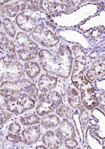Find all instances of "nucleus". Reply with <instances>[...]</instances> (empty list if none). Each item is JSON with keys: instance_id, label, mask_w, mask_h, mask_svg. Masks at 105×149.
Wrapping results in <instances>:
<instances>
[{"instance_id": "f257e3e1", "label": "nucleus", "mask_w": 105, "mask_h": 149, "mask_svg": "<svg viewBox=\"0 0 105 149\" xmlns=\"http://www.w3.org/2000/svg\"><path fill=\"white\" fill-rule=\"evenodd\" d=\"M38 59L46 72L64 78L70 76L73 58L67 45H60L53 51L41 49L38 54Z\"/></svg>"}, {"instance_id": "f03ea898", "label": "nucleus", "mask_w": 105, "mask_h": 149, "mask_svg": "<svg viewBox=\"0 0 105 149\" xmlns=\"http://www.w3.org/2000/svg\"><path fill=\"white\" fill-rule=\"evenodd\" d=\"M19 60L24 63L34 61L38 58L39 46L30 36L19 29L13 40Z\"/></svg>"}, {"instance_id": "7ed1b4c3", "label": "nucleus", "mask_w": 105, "mask_h": 149, "mask_svg": "<svg viewBox=\"0 0 105 149\" xmlns=\"http://www.w3.org/2000/svg\"><path fill=\"white\" fill-rule=\"evenodd\" d=\"M36 100L26 93L6 99L0 97V103L4 108L18 116L28 113L35 108Z\"/></svg>"}, {"instance_id": "20e7f679", "label": "nucleus", "mask_w": 105, "mask_h": 149, "mask_svg": "<svg viewBox=\"0 0 105 149\" xmlns=\"http://www.w3.org/2000/svg\"><path fill=\"white\" fill-rule=\"evenodd\" d=\"M29 35L35 42L46 48L54 47L60 42L58 37L43 22L38 24Z\"/></svg>"}, {"instance_id": "39448f33", "label": "nucleus", "mask_w": 105, "mask_h": 149, "mask_svg": "<svg viewBox=\"0 0 105 149\" xmlns=\"http://www.w3.org/2000/svg\"><path fill=\"white\" fill-rule=\"evenodd\" d=\"M33 82L27 78L15 81L4 80L0 85V97L6 99L17 96L22 93H27Z\"/></svg>"}, {"instance_id": "423d86ee", "label": "nucleus", "mask_w": 105, "mask_h": 149, "mask_svg": "<svg viewBox=\"0 0 105 149\" xmlns=\"http://www.w3.org/2000/svg\"><path fill=\"white\" fill-rule=\"evenodd\" d=\"M72 51L74 55V61L73 67L72 69V81L74 86L79 88L87 64V56L84 51L77 45L73 46Z\"/></svg>"}, {"instance_id": "0eeeda50", "label": "nucleus", "mask_w": 105, "mask_h": 149, "mask_svg": "<svg viewBox=\"0 0 105 149\" xmlns=\"http://www.w3.org/2000/svg\"><path fill=\"white\" fill-rule=\"evenodd\" d=\"M39 12L25 11L19 12L15 18L17 29L30 34L34 28L40 22Z\"/></svg>"}, {"instance_id": "6e6552de", "label": "nucleus", "mask_w": 105, "mask_h": 149, "mask_svg": "<svg viewBox=\"0 0 105 149\" xmlns=\"http://www.w3.org/2000/svg\"><path fill=\"white\" fill-rule=\"evenodd\" d=\"M4 71V80L6 81H15L26 78L23 63L19 60L6 61Z\"/></svg>"}, {"instance_id": "1a4fd4ad", "label": "nucleus", "mask_w": 105, "mask_h": 149, "mask_svg": "<svg viewBox=\"0 0 105 149\" xmlns=\"http://www.w3.org/2000/svg\"><path fill=\"white\" fill-rule=\"evenodd\" d=\"M1 57L6 61L19 60L14 41L0 29V58Z\"/></svg>"}, {"instance_id": "9d476101", "label": "nucleus", "mask_w": 105, "mask_h": 149, "mask_svg": "<svg viewBox=\"0 0 105 149\" xmlns=\"http://www.w3.org/2000/svg\"><path fill=\"white\" fill-rule=\"evenodd\" d=\"M25 146H31L37 143L42 135L41 129L37 125L24 127L20 134Z\"/></svg>"}, {"instance_id": "9b49d317", "label": "nucleus", "mask_w": 105, "mask_h": 149, "mask_svg": "<svg viewBox=\"0 0 105 149\" xmlns=\"http://www.w3.org/2000/svg\"><path fill=\"white\" fill-rule=\"evenodd\" d=\"M56 109L51 102L46 99V96L41 93L38 96L35 105V114L40 117L49 114Z\"/></svg>"}, {"instance_id": "f8f14e48", "label": "nucleus", "mask_w": 105, "mask_h": 149, "mask_svg": "<svg viewBox=\"0 0 105 149\" xmlns=\"http://www.w3.org/2000/svg\"><path fill=\"white\" fill-rule=\"evenodd\" d=\"M55 135L63 141L65 139L74 138L76 136L74 126L67 119H64L60 123L55 130Z\"/></svg>"}, {"instance_id": "ddd939ff", "label": "nucleus", "mask_w": 105, "mask_h": 149, "mask_svg": "<svg viewBox=\"0 0 105 149\" xmlns=\"http://www.w3.org/2000/svg\"><path fill=\"white\" fill-rule=\"evenodd\" d=\"M58 79L49 74H42L37 81V86L39 90L42 93H46L53 90L56 86Z\"/></svg>"}, {"instance_id": "4468645a", "label": "nucleus", "mask_w": 105, "mask_h": 149, "mask_svg": "<svg viewBox=\"0 0 105 149\" xmlns=\"http://www.w3.org/2000/svg\"><path fill=\"white\" fill-rule=\"evenodd\" d=\"M87 78L90 81H94L97 77H104V57H100L97 60L93 63L91 68L87 71Z\"/></svg>"}, {"instance_id": "2eb2a0df", "label": "nucleus", "mask_w": 105, "mask_h": 149, "mask_svg": "<svg viewBox=\"0 0 105 149\" xmlns=\"http://www.w3.org/2000/svg\"><path fill=\"white\" fill-rule=\"evenodd\" d=\"M20 11V1H10L0 8V17L15 18Z\"/></svg>"}, {"instance_id": "dca6fc26", "label": "nucleus", "mask_w": 105, "mask_h": 149, "mask_svg": "<svg viewBox=\"0 0 105 149\" xmlns=\"http://www.w3.org/2000/svg\"><path fill=\"white\" fill-rule=\"evenodd\" d=\"M23 66L26 77L32 82H34L41 72V68L39 63L34 61H30L24 62Z\"/></svg>"}, {"instance_id": "f3484780", "label": "nucleus", "mask_w": 105, "mask_h": 149, "mask_svg": "<svg viewBox=\"0 0 105 149\" xmlns=\"http://www.w3.org/2000/svg\"><path fill=\"white\" fill-rule=\"evenodd\" d=\"M42 142L47 147L52 149L58 148L63 145V141L56 136L52 130L47 131L42 136Z\"/></svg>"}, {"instance_id": "a211bd4d", "label": "nucleus", "mask_w": 105, "mask_h": 149, "mask_svg": "<svg viewBox=\"0 0 105 149\" xmlns=\"http://www.w3.org/2000/svg\"><path fill=\"white\" fill-rule=\"evenodd\" d=\"M1 30L10 39L13 40L15 39L17 31V28L15 21L10 18H3Z\"/></svg>"}, {"instance_id": "6ab92c4d", "label": "nucleus", "mask_w": 105, "mask_h": 149, "mask_svg": "<svg viewBox=\"0 0 105 149\" xmlns=\"http://www.w3.org/2000/svg\"><path fill=\"white\" fill-rule=\"evenodd\" d=\"M16 117L24 127L40 123V118L35 113H28H28H26L21 116H16Z\"/></svg>"}, {"instance_id": "aec40b11", "label": "nucleus", "mask_w": 105, "mask_h": 149, "mask_svg": "<svg viewBox=\"0 0 105 149\" xmlns=\"http://www.w3.org/2000/svg\"><path fill=\"white\" fill-rule=\"evenodd\" d=\"M81 97L84 107L88 110H91L99 105L98 99L94 95L81 92Z\"/></svg>"}, {"instance_id": "412c9836", "label": "nucleus", "mask_w": 105, "mask_h": 149, "mask_svg": "<svg viewBox=\"0 0 105 149\" xmlns=\"http://www.w3.org/2000/svg\"><path fill=\"white\" fill-rule=\"evenodd\" d=\"M60 123V118L55 115L47 114L40 120L41 126L46 129H53L58 126Z\"/></svg>"}, {"instance_id": "4be33fe9", "label": "nucleus", "mask_w": 105, "mask_h": 149, "mask_svg": "<svg viewBox=\"0 0 105 149\" xmlns=\"http://www.w3.org/2000/svg\"><path fill=\"white\" fill-rule=\"evenodd\" d=\"M46 99L51 102L55 109L61 105L63 102L61 95L56 91L49 92L48 95L46 96Z\"/></svg>"}, {"instance_id": "5701e85b", "label": "nucleus", "mask_w": 105, "mask_h": 149, "mask_svg": "<svg viewBox=\"0 0 105 149\" xmlns=\"http://www.w3.org/2000/svg\"><path fill=\"white\" fill-rule=\"evenodd\" d=\"M78 89L81 92L87 93V94L91 95L94 93V88L92 84L85 77H83Z\"/></svg>"}, {"instance_id": "b1692460", "label": "nucleus", "mask_w": 105, "mask_h": 149, "mask_svg": "<svg viewBox=\"0 0 105 149\" xmlns=\"http://www.w3.org/2000/svg\"><path fill=\"white\" fill-rule=\"evenodd\" d=\"M56 113L57 115L65 119H69L71 118L72 115V111L70 108L65 105H60L56 108Z\"/></svg>"}, {"instance_id": "393cba45", "label": "nucleus", "mask_w": 105, "mask_h": 149, "mask_svg": "<svg viewBox=\"0 0 105 149\" xmlns=\"http://www.w3.org/2000/svg\"><path fill=\"white\" fill-rule=\"evenodd\" d=\"M15 116V115L12 114L4 108L0 109V128L4 126Z\"/></svg>"}, {"instance_id": "a878e982", "label": "nucleus", "mask_w": 105, "mask_h": 149, "mask_svg": "<svg viewBox=\"0 0 105 149\" xmlns=\"http://www.w3.org/2000/svg\"><path fill=\"white\" fill-rule=\"evenodd\" d=\"M39 88L37 87L35 83L33 82L31 86L30 87L29 89H28L27 94L29 95L33 99L36 100L38 98V96L39 95Z\"/></svg>"}, {"instance_id": "bb28decb", "label": "nucleus", "mask_w": 105, "mask_h": 149, "mask_svg": "<svg viewBox=\"0 0 105 149\" xmlns=\"http://www.w3.org/2000/svg\"><path fill=\"white\" fill-rule=\"evenodd\" d=\"M68 100L70 106L74 109L79 108L81 105V102L78 96H73V95L69 96L68 98Z\"/></svg>"}, {"instance_id": "cd10ccee", "label": "nucleus", "mask_w": 105, "mask_h": 149, "mask_svg": "<svg viewBox=\"0 0 105 149\" xmlns=\"http://www.w3.org/2000/svg\"><path fill=\"white\" fill-rule=\"evenodd\" d=\"M80 111H81V122L82 124L85 127V126L87 125L88 123V116L87 112L85 111V110L82 108V105H81L79 107Z\"/></svg>"}, {"instance_id": "c85d7f7f", "label": "nucleus", "mask_w": 105, "mask_h": 149, "mask_svg": "<svg viewBox=\"0 0 105 149\" xmlns=\"http://www.w3.org/2000/svg\"><path fill=\"white\" fill-rule=\"evenodd\" d=\"M65 146L68 148H73L78 146V143L74 138H67L65 139Z\"/></svg>"}, {"instance_id": "c756f323", "label": "nucleus", "mask_w": 105, "mask_h": 149, "mask_svg": "<svg viewBox=\"0 0 105 149\" xmlns=\"http://www.w3.org/2000/svg\"><path fill=\"white\" fill-rule=\"evenodd\" d=\"M5 60L4 57L0 58V85L4 81V68L5 64Z\"/></svg>"}, {"instance_id": "7c9ffc66", "label": "nucleus", "mask_w": 105, "mask_h": 149, "mask_svg": "<svg viewBox=\"0 0 105 149\" xmlns=\"http://www.w3.org/2000/svg\"><path fill=\"white\" fill-rule=\"evenodd\" d=\"M5 148V142L3 136L0 134V149Z\"/></svg>"}, {"instance_id": "2f4dec72", "label": "nucleus", "mask_w": 105, "mask_h": 149, "mask_svg": "<svg viewBox=\"0 0 105 149\" xmlns=\"http://www.w3.org/2000/svg\"><path fill=\"white\" fill-rule=\"evenodd\" d=\"M3 107V106L1 105V103H0V109H2Z\"/></svg>"}]
</instances>
